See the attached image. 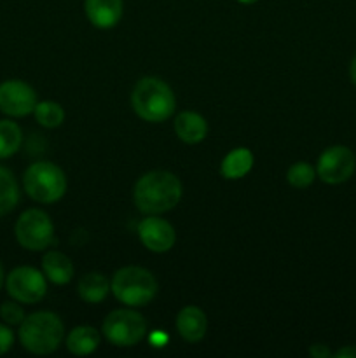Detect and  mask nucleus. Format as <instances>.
<instances>
[{
  "label": "nucleus",
  "instance_id": "obj_1",
  "mask_svg": "<svg viewBox=\"0 0 356 358\" xmlns=\"http://www.w3.org/2000/svg\"><path fill=\"white\" fill-rule=\"evenodd\" d=\"M181 199V182L171 171L154 170L142 175L133 189L135 206L145 215H159L173 210Z\"/></svg>",
  "mask_w": 356,
  "mask_h": 358
},
{
  "label": "nucleus",
  "instance_id": "obj_2",
  "mask_svg": "<svg viewBox=\"0 0 356 358\" xmlns=\"http://www.w3.org/2000/svg\"><path fill=\"white\" fill-rule=\"evenodd\" d=\"M131 107L147 122H163L175 114L177 98L173 90L157 77H143L131 93Z\"/></svg>",
  "mask_w": 356,
  "mask_h": 358
},
{
  "label": "nucleus",
  "instance_id": "obj_3",
  "mask_svg": "<svg viewBox=\"0 0 356 358\" xmlns=\"http://www.w3.org/2000/svg\"><path fill=\"white\" fill-rule=\"evenodd\" d=\"M21 346L34 355H49L56 352L65 338L61 318L51 311H37L24 317L17 331Z\"/></svg>",
  "mask_w": 356,
  "mask_h": 358
},
{
  "label": "nucleus",
  "instance_id": "obj_4",
  "mask_svg": "<svg viewBox=\"0 0 356 358\" xmlns=\"http://www.w3.org/2000/svg\"><path fill=\"white\" fill-rule=\"evenodd\" d=\"M110 289L115 299L129 308L147 306L156 297L157 280L149 269L140 266H126L115 271L112 276Z\"/></svg>",
  "mask_w": 356,
  "mask_h": 358
},
{
  "label": "nucleus",
  "instance_id": "obj_5",
  "mask_svg": "<svg viewBox=\"0 0 356 358\" xmlns=\"http://www.w3.org/2000/svg\"><path fill=\"white\" fill-rule=\"evenodd\" d=\"M23 187L34 201L51 205L65 196L66 175L54 163L37 161L30 164L23 173Z\"/></svg>",
  "mask_w": 356,
  "mask_h": 358
},
{
  "label": "nucleus",
  "instance_id": "obj_6",
  "mask_svg": "<svg viewBox=\"0 0 356 358\" xmlns=\"http://www.w3.org/2000/svg\"><path fill=\"white\" fill-rule=\"evenodd\" d=\"M14 236L24 250L42 252L54 241V224L44 210H24L14 224Z\"/></svg>",
  "mask_w": 356,
  "mask_h": 358
},
{
  "label": "nucleus",
  "instance_id": "obj_7",
  "mask_svg": "<svg viewBox=\"0 0 356 358\" xmlns=\"http://www.w3.org/2000/svg\"><path fill=\"white\" fill-rule=\"evenodd\" d=\"M103 336L119 348L135 346L145 338L147 322L135 310H115L105 318Z\"/></svg>",
  "mask_w": 356,
  "mask_h": 358
},
{
  "label": "nucleus",
  "instance_id": "obj_8",
  "mask_svg": "<svg viewBox=\"0 0 356 358\" xmlns=\"http://www.w3.org/2000/svg\"><path fill=\"white\" fill-rule=\"evenodd\" d=\"M6 290L10 299L17 303L37 304L47 292V278L31 266H20L6 276Z\"/></svg>",
  "mask_w": 356,
  "mask_h": 358
},
{
  "label": "nucleus",
  "instance_id": "obj_9",
  "mask_svg": "<svg viewBox=\"0 0 356 358\" xmlns=\"http://www.w3.org/2000/svg\"><path fill=\"white\" fill-rule=\"evenodd\" d=\"M356 170V156L346 145H332L318 159L316 173L325 184L337 185L349 180Z\"/></svg>",
  "mask_w": 356,
  "mask_h": 358
},
{
  "label": "nucleus",
  "instance_id": "obj_10",
  "mask_svg": "<svg viewBox=\"0 0 356 358\" xmlns=\"http://www.w3.org/2000/svg\"><path fill=\"white\" fill-rule=\"evenodd\" d=\"M37 93L30 84L20 79L0 83V112L7 117H24L34 114Z\"/></svg>",
  "mask_w": 356,
  "mask_h": 358
},
{
  "label": "nucleus",
  "instance_id": "obj_11",
  "mask_svg": "<svg viewBox=\"0 0 356 358\" xmlns=\"http://www.w3.org/2000/svg\"><path fill=\"white\" fill-rule=\"evenodd\" d=\"M138 236L143 247L156 254L171 250L177 241V233L168 220L157 215H149L138 224Z\"/></svg>",
  "mask_w": 356,
  "mask_h": 358
},
{
  "label": "nucleus",
  "instance_id": "obj_12",
  "mask_svg": "<svg viewBox=\"0 0 356 358\" xmlns=\"http://www.w3.org/2000/svg\"><path fill=\"white\" fill-rule=\"evenodd\" d=\"M84 9L93 27L108 30L121 21L124 2L122 0H84Z\"/></svg>",
  "mask_w": 356,
  "mask_h": 358
},
{
  "label": "nucleus",
  "instance_id": "obj_13",
  "mask_svg": "<svg viewBox=\"0 0 356 358\" xmlns=\"http://www.w3.org/2000/svg\"><path fill=\"white\" fill-rule=\"evenodd\" d=\"M177 331L187 343H199L208 331V318L198 306H185L177 315Z\"/></svg>",
  "mask_w": 356,
  "mask_h": 358
},
{
  "label": "nucleus",
  "instance_id": "obj_14",
  "mask_svg": "<svg viewBox=\"0 0 356 358\" xmlns=\"http://www.w3.org/2000/svg\"><path fill=\"white\" fill-rule=\"evenodd\" d=\"M175 133L181 142L199 143L208 135V122L198 112H180L175 117Z\"/></svg>",
  "mask_w": 356,
  "mask_h": 358
},
{
  "label": "nucleus",
  "instance_id": "obj_15",
  "mask_svg": "<svg viewBox=\"0 0 356 358\" xmlns=\"http://www.w3.org/2000/svg\"><path fill=\"white\" fill-rule=\"evenodd\" d=\"M42 273L54 285H66L73 278V264L61 252H47L42 259Z\"/></svg>",
  "mask_w": 356,
  "mask_h": 358
},
{
  "label": "nucleus",
  "instance_id": "obj_16",
  "mask_svg": "<svg viewBox=\"0 0 356 358\" xmlns=\"http://www.w3.org/2000/svg\"><path fill=\"white\" fill-rule=\"evenodd\" d=\"M251 168H253V154H251V150L244 149V147H237V149L230 150L223 157L222 164H220V173L227 180H239Z\"/></svg>",
  "mask_w": 356,
  "mask_h": 358
},
{
  "label": "nucleus",
  "instance_id": "obj_17",
  "mask_svg": "<svg viewBox=\"0 0 356 358\" xmlns=\"http://www.w3.org/2000/svg\"><path fill=\"white\" fill-rule=\"evenodd\" d=\"M100 332L96 329L89 327V325H80V327L72 329L70 334L66 336V348L73 355L86 357L100 346Z\"/></svg>",
  "mask_w": 356,
  "mask_h": 358
},
{
  "label": "nucleus",
  "instance_id": "obj_18",
  "mask_svg": "<svg viewBox=\"0 0 356 358\" xmlns=\"http://www.w3.org/2000/svg\"><path fill=\"white\" fill-rule=\"evenodd\" d=\"M110 290V282L107 276L96 271L86 273L77 285V294L87 304H98L105 301Z\"/></svg>",
  "mask_w": 356,
  "mask_h": 358
},
{
  "label": "nucleus",
  "instance_id": "obj_19",
  "mask_svg": "<svg viewBox=\"0 0 356 358\" xmlns=\"http://www.w3.org/2000/svg\"><path fill=\"white\" fill-rule=\"evenodd\" d=\"M20 203V185L13 171L6 166H0V217H6L13 212Z\"/></svg>",
  "mask_w": 356,
  "mask_h": 358
},
{
  "label": "nucleus",
  "instance_id": "obj_20",
  "mask_svg": "<svg viewBox=\"0 0 356 358\" xmlns=\"http://www.w3.org/2000/svg\"><path fill=\"white\" fill-rule=\"evenodd\" d=\"M23 143V131L17 122L10 119H0V159L14 156Z\"/></svg>",
  "mask_w": 356,
  "mask_h": 358
},
{
  "label": "nucleus",
  "instance_id": "obj_21",
  "mask_svg": "<svg viewBox=\"0 0 356 358\" xmlns=\"http://www.w3.org/2000/svg\"><path fill=\"white\" fill-rule=\"evenodd\" d=\"M35 121L38 122L44 128H58L59 124H63L65 121V110H63L61 105L58 101H51V100H44V101H37L35 105Z\"/></svg>",
  "mask_w": 356,
  "mask_h": 358
},
{
  "label": "nucleus",
  "instance_id": "obj_22",
  "mask_svg": "<svg viewBox=\"0 0 356 358\" xmlns=\"http://www.w3.org/2000/svg\"><path fill=\"white\" fill-rule=\"evenodd\" d=\"M314 178H316V170L309 163H306V161H299V163L290 166V170L286 171V180L295 189L309 187L314 182Z\"/></svg>",
  "mask_w": 356,
  "mask_h": 358
},
{
  "label": "nucleus",
  "instance_id": "obj_23",
  "mask_svg": "<svg viewBox=\"0 0 356 358\" xmlns=\"http://www.w3.org/2000/svg\"><path fill=\"white\" fill-rule=\"evenodd\" d=\"M24 310L23 306H21V303H17V301H6V303L0 304V318H2L3 324L10 325V327H14V325H21V322L24 320Z\"/></svg>",
  "mask_w": 356,
  "mask_h": 358
},
{
  "label": "nucleus",
  "instance_id": "obj_24",
  "mask_svg": "<svg viewBox=\"0 0 356 358\" xmlns=\"http://www.w3.org/2000/svg\"><path fill=\"white\" fill-rule=\"evenodd\" d=\"M14 345V332L10 331V325L0 324V355H6Z\"/></svg>",
  "mask_w": 356,
  "mask_h": 358
},
{
  "label": "nucleus",
  "instance_id": "obj_25",
  "mask_svg": "<svg viewBox=\"0 0 356 358\" xmlns=\"http://www.w3.org/2000/svg\"><path fill=\"white\" fill-rule=\"evenodd\" d=\"M309 355L314 358H328L334 355V353L330 352V348L327 345H313L309 348Z\"/></svg>",
  "mask_w": 356,
  "mask_h": 358
},
{
  "label": "nucleus",
  "instance_id": "obj_26",
  "mask_svg": "<svg viewBox=\"0 0 356 358\" xmlns=\"http://www.w3.org/2000/svg\"><path fill=\"white\" fill-rule=\"evenodd\" d=\"M168 339H170L168 338V334H164V332H161V331H156L150 334L149 341H150V345L156 346V348H163V346H166Z\"/></svg>",
  "mask_w": 356,
  "mask_h": 358
},
{
  "label": "nucleus",
  "instance_id": "obj_27",
  "mask_svg": "<svg viewBox=\"0 0 356 358\" xmlns=\"http://www.w3.org/2000/svg\"><path fill=\"white\" fill-rule=\"evenodd\" d=\"M334 357H337V358H356V346H344V348L339 350L337 353H334Z\"/></svg>",
  "mask_w": 356,
  "mask_h": 358
},
{
  "label": "nucleus",
  "instance_id": "obj_28",
  "mask_svg": "<svg viewBox=\"0 0 356 358\" xmlns=\"http://www.w3.org/2000/svg\"><path fill=\"white\" fill-rule=\"evenodd\" d=\"M349 77H351L353 84H355V86H356V56H355V58H353L351 66H349Z\"/></svg>",
  "mask_w": 356,
  "mask_h": 358
},
{
  "label": "nucleus",
  "instance_id": "obj_29",
  "mask_svg": "<svg viewBox=\"0 0 356 358\" xmlns=\"http://www.w3.org/2000/svg\"><path fill=\"white\" fill-rule=\"evenodd\" d=\"M3 285H6V273H3V266L0 262V290H2Z\"/></svg>",
  "mask_w": 356,
  "mask_h": 358
},
{
  "label": "nucleus",
  "instance_id": "obj_30",
  "mask_svg": "<svg viewBox=\"0 0 356 358\" xmlns=\"http://www.w3.org/2000/svg\"><path fill=\"white\" fill-rule=\"evenodd\" d=\"M239 3H244V6H251V3L258 2V0H237Z\"/></svg>",
  "mask_w": 356,
  "mask_h": 358
}]
</instances>
